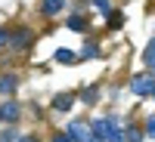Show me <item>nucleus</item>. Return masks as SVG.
<instances>
[{
  "instance_id": "f257e3e1",
  "label": "nucleus",
  "mask_w": 155,
  "mask_h": 142,
  "mask_svg": "<svg viewBox=\"0 0 155 142\" xmlns=\"http://www.w3.org/2000/svg\"><path fill=\"white\" fill-rule=\"evenodd\" d=\"M90 130H93L96 139L109 142V136H112V133H118L121 127H118V118H96V121H90Z\"/></svg>"
},
{
  "instance_id": "f03ea898",
  "label": "nucleus",
  "mask_w": 155,
  "mask_h": 142,
  "mask_svg": "<svg viewBox=\"0 0 155 142\" xmlns=\"http://www.w3.org/2000/svg\"><path fill=\"white\" fill-rule=\"evenodd\" d=\"M130 93L134 96H155V74L152 71H146V74H137L134 80H130Z\"/></svg>"
},
{
  "instance_id": "7ed1b4c3",
  "label": "nucleus",
  "mask_w": 155,
  "mask_h": 142,
  "mask_svg": "<svg viewBox=\"0 0 155 142\" xmlns=\"http://www.w3.org/2000/svg\"><path fill=\"white\" fill-rule=\"evenodd\" d=\"M68 136H71V142H87V139H93V130L87 124H81V121H71L68 124Z\"/></svg>"
},
{
  "instance_id": "20e7f679",
  "label": "nucleus",
  "mask_w": 155,
  "mask_h": 142,
  "mask_svg": "<svg viewBox=\"0 0 155 142\" xmlns=\"http://www.w3.org/2000/svg\"><path fill=\"white\" fill-rule=\"evenodd\" d=\"M31 43V31H12L9 34V40H6V46H12V49H25V46H28Z\"/></svg>"
},
{
  "instance_id": "39448f33",
  "label": "nucleus",
  "mask_w": 155,
  "mask_h": 142,
  "mask_svg": "<svg viewBox=\"0 0 155 142\" xmlns=\"http://www.w3.org/2000/svg\"><path fill=\"white\" fill-rule=\"evenodd\" d=\"M0 118H3L6 124H16L19 121V105L16 102H3V105H0Z\"/></svg>"
},
{
  "instance_id": "423d86ee",
  "label": "nucleus",
  "mask_w": 155,
  "mask_h": 142,
  "mask_svg": "<svg viewBox=\"0 0 155 142\" xmlns=\"http://www.w3.org/2000/svg\"><path fill=\"white\" fill-rule=\"evenodd\" d=\"M71 105H74V99H71L68 93H59V96H53V108H56V111H68Z\"/></svg>"
},
{
  "instance_id": "0eeeda50",
  "label": "nucleus",
  "mask_w": 155,
  "mask_h": 142,
  "mask_svg": "<svg viewBox=\"0 0 155 142\" xmlns=\"http://www.w3.org/2000/svg\"><path fill=\"white\" fill-rule=\"evenodd\" d=\"M62 6H65V0H44V3H41V12H44V16H56Z\"/></svg>"
},
{
  "instance_id": "6e6552de",
  "label": "nucleus",
  "mask_w": 155,
  "mask_h": 142,
  "mask_svg": "<svg viewBox=\"0 0 155 142\" xmlns=\"http://www.w3.org/2000/svg\"><path fill=\"white\" fill-rule=\"evenodd\" d=\"M16 87H19V77L16 74H3V77H0V93H12Z\"/></svg>"
},
{
  "instance_id": "1a4fd4ad",
  "label": "nucleus",
  "mask_w": 155,
  "mask_h": 142,
  "mask_svg": "<svg viewBox=\"0 0 155 142\" xmlns=\"http://www.w3.org/2000/svg\"><path fill=\"white\" fill-rule=\"evenodd\" d=\"M68 28H71V31H78V34H84V31L90 28V22H87V19H81V16H71V19H68Z\"/></svg>"
},
{
  "instance_id": "9d476101",
  "label": "nucleus",
  "mask_w": 155,
  "mask_h": 142,
  "mask_svg": "<svg viewBox=\"0 0 155 142\" xmlns=\"http://www.w3.org/2000/svg\"><path fill=\"white\" fill-rule=\"evenodd\" d=\"M96 99H99V90H96V87H87V90H81V102H84V105H93Z\"/></svg>"
},
{
  "instance_id": "9b49d317",
  "label": "nucleus",
  "mask_w": 155,
  "mask_h": 142,
  "mask_svg": "<svg viewBox=\"0 0 155 142\" xmlns=\"http://www.w3.org/2000/svg\"><path fill=\"white\" fill-rule=\"evenodd\" d=\"M106 22H109V28H121V25H124V12H118V9H112L109 16H106Z\"/></svg>"
},
{
  "instance_id": "f8f14e48",
  "label": "nucleus",
  "mask_w": 155,
  "mask_h": 142,
  "mask_svg": "<svg viewBox=\"0 0 155 142\" xmlns=\"http://www.w3.org/2000/svg\"><path fill=\"white\" fill-rule=\"evenodd\" d=\"M96 56H99V46H96L93 40H87L84 49H81V59H96Z\"/></svg>"
},
{
  "instance_id": "ddd939ff",
  "label": "nucleus",
  "mask_w": 155,
  "mask_h": 142,
  "mask_svg": "<svg viewBox=\"0 0 155 142\" xmlns=\"http://www.w3.org/2000/svg\"><path fill=\"white\" fill-rule=\"evenodd\" d=\"M124 136H127V142H143V130L140 127H124Z\"/></svg>"
},
{
  "instance_id": "4468645a",
  "label": "nucleus",
  "mask_w": 155,
  "mask_h": 142,
  "mask_svg": "<svg viewBox=\"0 0 155 142\" xmlns=\"http://www.w3.org/2000/svg\"><path fill=\"white\" fill-rule=\"evenodd\" d=\"M56 62H65V65H68V62H74V53H71V49H56V56H53Z\"/></svg>"
},
{
  "instance_id": "2eb2a0df",
  "label": "nucleus",
  "mask_w": 155,
  "mask_h": 142,
  "mask_svg": "<svg viewBox=\"0 0 155 142\" xmlns=\"http://www.w3.org/2000/svg\"><path fill=\"white\" fill-rule=\"evenodd\" d=\"M0 142H19V133L12 130V127H6V130L0 133Z\"/></svg>"
},
{
  "instance_id": "dca6fc26",
  "label": "nucleus",
  "mask_w": 155,
  "mask_h": 142,
  "mask_svg": "<svg viewBox=\"0 0 155 142\" xmlns=\"http://www.w3.org/2000/svg\"><path fill=\"white\" fill-rule=\"evenodd\" d=\"M93 6L102 12V16H109V12H112V3H109V0H93Z\"/></svg>"
},
{
  "instance_id": "f3484780",
  "label": "nucleus",
  "mask_w": 155,
  "mask_h": 142,
  "mask_svg": "<svg viewBox=\"0 0 155 142\" xmlns=\"http://www.w3.org/2000/svg\"><path fill=\"white\" fill-rule=\"evenodd\" d=\"M143 133L155 139V114H152V118H146V130H143Z\"/></svg>"
},
{
  "instance_id": "a211bd4d",
  "label": "nucleus",
  "mask_w": 155,
  "mask_h": 142,
  "mask_svg": "<svg viewBox=\"0 0 155 142\" xmlns=\"http://www.w3.org/2000/svg\"><path fill=\"white\" fill-rule=\"evenodd\" d=\"M143 59L149 62V65H152V62H155V40L149 43V49H146V53H143Z\"/></svg>"
},
{
  "instance_id": "6ab92c4d",
  "label": "nucleus",
  "mask_w": 155,
  "mask_h": 142,
  "mask_svg": "<svg viewBox=\"0 0 155 142\" xmlns=\"http://www.w3.org/2000/svg\"><path fill=\"white\" fill-rule=\"evenodd\" d=\"M53 142H71V136H68V133H56Z\"/></svg>"
},
{
  "instance_id": "aec40b11",
  "label": "nucleus",
  "mask_w": 155,
  "mask_h": 142,
  "mask_svg": "<svg viewBox=\"0 0 155 142\" xmlns=\"http://www.w3.org/2000/svg\"><path fill=\"white\" fill-rule=\"evenodd\" d=\"M6 40H9V31H3V28H0V46H6Z\"/></svg>"
},
{
  "instance_id": "412c9836",
  "label": "nucleus",
  "mask_w": 155,
  "mask_h": 142,
  "mask_svg": "<svg viewBox=\"0 0 155 142\" xmlns=\"http://www.w3.org/2000/svg\"><path fill=\"white\" fill-rule=\"evenodd\" d=\"M19 142H37L34 136H19Z\"/></svg>"
},
{
  "instance_id": "4be33fe9",
  "label": "nucleus",
  "mask_w": 155,
  "mask_h": 142,
  "mask_svg": "<svg viewBox=\"0 0 155 142\" xmlns=\"http://www.w3.org/2000/svg\"><path fill=\"white\" fill-rule=\"evenodd\" d=\"M87 142H102V139H96V136H93V139H87Z\"/></svg>"
},
{
  "instance_id": "5701e85b",
  "label": "nucleus",
  "mask_w": 155,
  "mask_h": 142,
  "mask_svg": "<svg viewBox=\"0 0 155 142\" xmlns=\"http://www.w3.org/2000/svg\"><path fill=\"white\" fill-rule=\"evenodd\" d=\"M152 74H155V62H152Z\"/></svg>"
},
{
  "instance_id": "b1692460",
  "label": "nucleus",
  "mask_w": 155,
  "mask_h": 142,
  "mask_svg": "<svg viewBox=\"0 0 155 142\" xmlns=\"http://www.w3.org/2000/svg\"><path fill=\"white\" fill-rule=\"evenodd\" d=\"M0 121H3V118H0Z\"/></svg>"
},
{
  "instance_id": "393cba45",
  "label": "nucleus",
  "mask_w": 155,
  "mask_h": 142,
  "mask_svg": "<svg viewBox=\"0 0 155 142\" xmlns=\"http://www.w3.org/2000/svg\"><path fill=\"white\" fill-rule=\"evenodd\" d=\"M152 99H155V96H152Z\"/></svg>"
}]
</instances>
